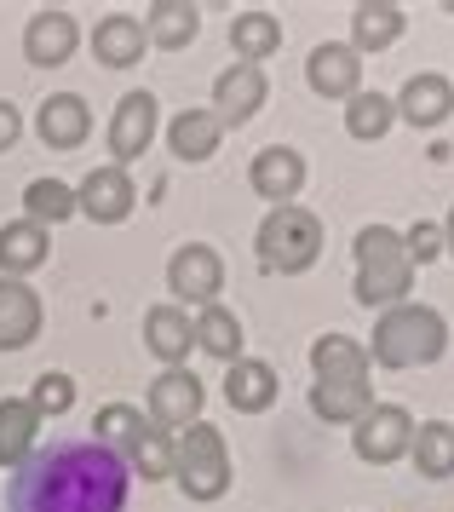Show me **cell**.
Returning <instances> with one entry per match:
<instances>
[{
	"label": "cell",
	"mask_w": 454,
	"mask_h": 512,
	"mask_svg": "<svg viewBox=\"0 0 454 512\" xmlns=\"http://www.w3.org/2000/svg\"><path fill=\"white\" fill-rule=\"evenodd\" d=\"M133 472L92 438H58L35 449L12 478V512H127Z\"/></svg>",
	"instance_id": "1"
},
{
	"label": "cell",
	"mask_w": 454,
	"mask_h": 512,
	"mask_svg": "<svg viewBox=\"0 0 454 512\" xmlns=\"http://www.w3.org/2000/svg\"><path fill=\"white\" fill-rule=\"evenodd\" d=\"M449 351V323L437 317L432 305H391L380 311V323H374V346H368V363H380V369H426Z\"/></svg>",
	"instance_id": "2"
},
{
	"label": "cell",
	"mask_w": 454,
	"mask_h": 512,
	"mask_svg": "<svg viewBox=\"0 0 454 512\" xmlns=\"http://www.w3.org/2000/svg\"><path fill=\"white\" fill-rule=\"evenodd\" d=\"M357 305L368 311H391V305L409 300L414 288V265L403 254V236L391 231V225H368L357 231Z\"/></svg>",
	"instance_id": "3"
},
{
	"label": "cell",
	"mask_w": 454,
	"mask_h": 512,
	"mask_svg": "<svg viewBox=\"0 0 454 512\" xmlns=\"http://www.w3.org/2000/svg\"><path fill=\"white\" fill-rule=\"evenodd\" d=\"M253 248H259V265L276 271V277H299V271H311L322 259V219L311 208H271L265 213V225L253 236Z\"/></svg>",
	"instance_id": "4"
},
{
	"label": "cell",
	"mask_w": 454,
	"mask_h": 512,
	"mask_svg": "<svg viewBox=\"0 0 454 512\" xmlns=\"http://www.w3.org/2000/svg\"><path fill=\"white\" fill-rule=\"evenodd\" d=\"M173 478H179V489L190 501H219L225 495L230 489V449L219 438V426H207V420L184 426L179 443H173Z\"/></svg>",
	"instance_id": "5"
},
{
	"label": "cell",
	"mask_w": 454,
	"mask_h": 512,
	"mask_svg": "<svg viewBox=\"0 0 454 512\" xmlns=\"http://www.w3.org/2000/svg\"><path fill=\"white\" fill-rule=\"evenodd\" d=\"M409 443H414V415L403 403H374V409L351 426V449H357V461H368V466L403 461Z\"/></svg>",
	"instance_id": "6"
},
{
	"label": "cell",
	"mask_w": 454,
	"mask_h": 512,
	"mask_svg": "<svg viewBox=\"0 0 454 512\" xmlns=\"http://www.w3.org/2000/svg\"><path fill=\"white\" fill-rule=\"evenodd\" d=\"M167 288H173V300L219 305V288H225V259L213 254L207 242H184L179 254L167 259Z\"/></svg>",
	"instance_id": "7"
},
{
	"label": "cell",
	"mask_w": 454,
	"mask_h": 512,
	"mask_svg": "<svg viewBox=\"0 0 454 512\" xmlns=\"http://www.w3.org/2000/svg\"><path fill=\"white\" fill-rule=\"evenodd\" d=\"M202 380L190 369H167L150 380V426H161L167 438L173 432H184V426H196L202 420Z\"/></svg>",
	"instance_id": "8"
},
{
	"label": "cell",
	"mask_w": 454,
	"mask_h": 512,
	"mask_svg": "<svg viewBox=\"0 0 454 512\" xmlns=\"http://www.w3.org/2000/svg\"><path fill=\"white\" fill-rule=\"evenodd\" d=\"M138 190L133 179H127V167H92L87 179H81V190H75V208L87 213V219H98V225H121L127 213H133Z\"/></svg>",
	"instance_id": "9"
},
{
	"label": "cell",
	"mask_w": 454,
	"mask_h": 512,
	"mask_svg": "<svg viewBox=\"0 0 454 512\" xmlns=\"http://www.w3.org/2000/svg\"><path fill=\"white\" fill-rule=\"evenodd\" d=\"M156 121H161L156 93H127L121 104H115V121H110V156H115V167L138 162V156L150 150V139H156Z\"/></svg>",
	"instance_id": "10"
},
{
	"label": "cell",
	"mask_w": 454,
	"mask_h": 512,
	"mask_svg": "<svg viewBox=\"0 0 454 512\" xmlns=\"http://www.w3.org/2000/svg\"><path fill=\"white\" fill-rule=\"evenodd\" d=\"M248 185L253 196H265L271 208H288L299 190H305V156L288 150V144H271V150H259L248 167Z\"/></svg>",
	"instance_id": "11"
},
{
	"label": "cell",
	"mask_w": 454,
	"mask_h": 512,
	"mask_svg": "<svg viewBox=\"0 0 454 512\" xmlns=\"http://www.w3.org/2000/svg\"><path fill=\"white\" fill-rule=\"evenodd\" d=\"M305 81L317 98H357L363 93V58L345 47V41H322L305 58Z\"/></svg>",
	"instance_id": "12"
},
{
	"label": "cell",
	"mask_w": 454,
	"mask_h": 512,
	"mask_svg": "<svg viewBox=\"0 0 454 512\" xmlns=\"http://www.w3.org/2000/svg\"><path fill=\"white\" fill-rule=\"evenodd\" d=\"M213 116L219 127H242V121L259 116V104H265V70L259 64H230L219 81H213Z\"/></svg>",
	"instance_id": "13"
},
{
	"label": "cell",
	"mask_w": 454,
	"mask_h": 512,
	"mask_svg": "<svg viewBox=\"0 0 454 512\" xmlns=\"http://www.w3.org/2000/svg\"><path fill=\"white\" fill-rule=\"evenodd\" d=\"M397 104V116L409 121V127H443L454 116V81L449 75H409V87L391 98Z\"/></svg>",
	"instance_id": "14"
},
{
	"label": "cell",
	"mask_w": 454,
	"mask_h": 512,
	"mask_svg": "<svg viewBox=\"0 0 454 512\" xmlns=\"http://www.w3.org/2000/svg\"><path fill=\"white\" fill-rule=\"evenodd\" d=\"M75 41L81 35H75V18L69 12H35L29 29H23V58L41 64V70H58V64H69Z\"/></svg>",
	"instance_id": "15"
},
{
	"label": "cell",
	"mask_w": 454,
	"mask_h": 512,
	"mask_svg": "<svg viewBox=\"0 0 454 512\" xmlns=\"http://www.w3.org/2000/svg\"><path fill=\"white\" fill-rule=\"evenodd\" d=\"M276 392H282V380H276L271 363H259V357H236L225 374V397L236 415H265L276 403Z\"/></svg>",
	"instance_id": "16"
},
{
	"label": "cell",
	"mask_w": 454,
	"mask_h": 512,
	"mask_svg": "<svg viewBox=\"0 0 454 512\" xmlns=\"http://www.w3.org/2000/svg\"><path fill=\"white\" fill-rule=\"evenodd\" d=\"M41 334V300L18 277H0V351H18Z\"/></svg>",
	"instance_id": "17"
},
{
	"label": "cell",
	"mask_w": 454,
	"mask_h": 512,
	"mask_svg": "<svg viewBox=\"0 0 454 512\" xmlns=\"http://www.w3.org/2000/svg\"><path fill=\"white\" fill-rule=\"evenodd\" d=\"M403 6H391V0H363V6H351V41L345 47L357 52H386V47H397V35H403Z\"/></svg>",
	"instance_id": "18"
},
{
	"label": "cell",
	"mask_w": 454,
	"mask_h": 512,
	"mask_svg": "<svg viewBox=\"0 0 454 512\" xmlns=\"http://www.w3.org/2000/svg\"><path fill=\"white\" fill-rule=\"evenodd\" d=\"M35 133L46 139V150H75V144H81V139L92 133V110H87V98H75V93L46 98L41 116H35Z\"/></svg>",
	"instance_id": "19"
},
{
	"label": "cell",
	"mask_w": 454,
	"mask_h": 512,
	"mask_svg": "<svg viewBox=\"0 0 454 512\" xmlns=\"http://www.w3.org/2000/svg\"><path fill=\"white\" fill-rule=\"evenodd\" d=\"M144 346L156 351L167 369H184V357L196 346V328H190V317L179 305H150L144 311Z\"/></svg>",
	"instance_id": "20"
},
{
	"label": "cell",
	"mask_w": 454,
	"mask_h": 512,
	"mask_svg": "<svg viewBox=\"0 0 454 512\" xmlns=\"http://www.w3.org/2000/svg\"><path fill=\"white\" fill-rule=\"evenodd\" d=\"M144 24H138L133 12H110V18H98L92 29V52H98V64H110V70H127L144 58Z\"/></svg>",
	"instance_id": "21"
},
{
	"label": "cell",
	"mask_w": 454,
	"mask_h": 512,
	"mask_svg": "<svg viewBox=\"0 0 454 512\" xmlns=\"http://www.w3.org/2000/svg\"><path fill=\"white\" fill-rule=\"evenodd\" d=\"M311 409L328 426H357L374 409V392H368V380H317L311 386Z\"/></svg>",
	"instance_id": "22"
},
{
	"label": "cell",
	"mask_w": 454,
	"mask_h": 512,
	"mask_svg": "<svg viewBox=\"0 0 454 512\" xmlns=\"http://www.w3.org/2000/svg\"><path fill=\"white\" fill-rule=\"evenodd\" d=\"M35 432H41V415L23 397H0V466L6 472H18L35 455Z\"/></svg>",
	"instance_id": "23"
},
{
	"label": "cell",
	"mask_w": 454,
	"mask_h": 512,
	"mask_svg": "<svg viewBox=\"0 0 454 512\" xmlns=\"http://www.w3.org/2000/svg\"><path fill=\"white\" fill-rule=\"evenodd\" d=\"M196 29H202V12H196L190 0H156V6L144 12V35H150L161 52H184L196 41Z\"/></svg>",
	"instance_id": "24"
},
{
	"label": "cell",
	"mask_w": 454,
	"mask_h": 512,
	"mask_svg": "<svg viewBox=\"0 0 454 512\" xmlns=\"http://www.w3.org/2000/svg\"><path fill=\"white\" fill-rule=\"evenodd\" d=\"M230 47H236V64H265L282 47V18L276 12H236L230 18Z\"/></svg>",
	"instance_id": "25"
},
{
	"label": "cell",
	"mask_w": 454,
	"mask_h": 512,
	"mask_svg": "<svg viewBox=\"0 0 454 512\" xmlns=\"http://www.w3.org/2000/svg\"><path fill=\"white\" fill-rule=\"evenodd\" d=\"M46 254H52V236H46L41 225H29V219L0 225V277L35 271V265H46Z\"/></svg>",
	"instance_id": "26"
},
{
	"label": "cell",
	"mask_w": 454,
	"mask_h": 512,
	"mask_svg": "<svg viewBox=\"0 0 454 512\" xmlns=\"http://www.w3.org/2000/svg\"><path fill=\"white\" fill-rule=\"evenodd\" d=\"M219 139H225V127H219L213 110H184V116H173V127H167V144H173L179 162H207V156L219 150Z\"/></svg>",
	"instance_id": "27"
},
{
	"label": "cell",
	"mask_w": 454,
	"mask_h": 512,
	"mask_svg": "<svg viewBox=\"0 0 454 512\" xmlns=\"http://www.w3.org/2000/svg\"><path fill=\"white\" fill-rule=\"evenodd\" d=\"M311 369L317 380H368V346H357L351 334H322L311 346Z\"/></svg>",
	"instance_id": "28"
},
{
	"label": "cell",
	"mask_w": 454,
	"mask_h": 512,
	"mask_svg": "<svg viewBox=\"0 0 454 512\" xmlns=\"http://www.w3.org/2000/svg\"><path fill=\"white\" fill-rule=\"evenodd\" d=\"M409 461H414L420 478H449L454 472V426L449 420H426V426H414Z\"/></svg>",
	"instance_id": "29"
},
{
	"label": "cell",
	"mask_w": 454,
	"mask_h": 512,
	"mask_svg": "<svg viewBox=\"0 0 454 512\" xmlns=\"http://www.w3.org/2000/svg\"><path fill=\"white\" fill-rule=\"evenodd\" d=\"M190 328H196V346H202L207 357H219V363H236V357H242V323H236V311L202 305V317Z\"/></svg>",
	"instance_id": "30"
},
{
	"label": "cell",
	"mask_w": 454,
	"mask_h": 512,
	"mask_svg": "<svg viewBox=\"0 0 454 512\" xmlns=\"http://www.w3.org/2000/svg\"><path fill=\"white\" fill-rule=\"evenodd\" d=\"M391 121H397V104H391L386 93H357V98H345V133L351 139H386L391 133Z\"/></svg>",
	"instance_id": "31"
},
{
	"label": "cell",
	"mask_w": 454,
	"mask_h": 512,
	"mask_svg": "<svg viewBox=\"0 0 454 512\" xmlns=\"http://www.w3.org/2000/svg\"><path fill=\"white\" fill-rule=\"evenodd\" d=\"M127 472H138L144 484H161L173 478V438L161 426H144L133 443H127Z\"/></svg>",
	"instance_id": "32"
},
{
	"label": "cell",
	"mask_w": 454,
	"mask_h": 512,
	"mask_svg": "<svg viewBox=\"0 0 454 512\" xmlns=\"http://www.w3.org/2000/svg\"><path fill=\"white\" fill-rule=\"evenodd\" d=\"M23 208H29V225H64L69 213H81L75 208V190L58 185V179H35V185L23 190Z\"/></svg>",
	"instance_id": "33"
},
{
	"label": "cell",
	"mask_w": 454,
	"mask_h": 512,
	"mask_svg": "<svg viewBox=\"0 0 454 512\" xmlns=\"http://www.w3.org/2000/svg\"><path fill=\"white\" fill-rule=\"evenodd\" d=\"M92 426H98V432H92V443H104V449H115V455H121V449L144 432V415H138L133 403H104Z\"/></svg>",
	"instance_id": "34"
},
{
	"label": "cell",
	"mask_w": 454,
	"mask_h": 512,
	"mask_svg": "<svg viewBox=\"0 0 454 512\" xmlns=\"http://www.w3.org/2000/svg\"><path fill=\"white\" fill-rule=\"evenodd\" d=\"M23 403H29V409H35L41 420L69 415V409H75V380H69V374H52V369H46L41 380H35V392L23 397Z\"/></svg>",
	"instance_id": "35"
},
{
	"label": "cell",
	"mask_w": 454,
	"mask_h": 512,
	"mask_svg": "<svg viewBox=\"0 0 454 512\" xmlns=\"http://www.w3.org/2000/svg\"><path fill=\"white\" fill-rule=\"evenodd\" d=\"M403 254H409V265H432V259L443 254V225H432V219L409 225V236H403Z\"/></svg>",
	"instance_id": "36"
},
{
	"label": "cell",
	"mask_w": 454,
	"mask_h": 512,
	"mask_svg": "<svg viewBox=\"0 0 454 512\" xmlns=\"http://www.w3.org/2000/svg\"><path fill=\"white\" fill-rule=\"evenodd\" d=\"M18 133H23L18 110H12V104H0V150H12V144H18Z\"/></svg>",
	"instance_id": "37"
},
{
	"label": "cell",
	"mask_w": 454,
	"mask_h": 512,
	"mask_svg": "<svg viewBox=\"0 0 454 512\" xmlns=\"http://www.w3.org/2000/svg\"><path fill=\"white\" fill-rule=\"evenodd\" d=\"M443 254H454V208H449V219H443Z\"/></svg>",
	"instance_id": "38"
}]
</instances>
